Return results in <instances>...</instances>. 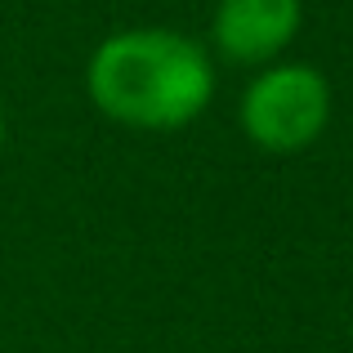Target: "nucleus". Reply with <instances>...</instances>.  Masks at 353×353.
<instances>
[{"label":"nucleus","instance_id":"f257e3e1","mask_svg":"<svg viewBox=\"0 0 353 353\" xmlns=\"http://www.w3.org/2000/svg\"><path fill=\"white\" fill-rule=\"evenodd\" d=\"M85 94L130 130H183L215 99V63L201 41L174 27H125L94 45Z\"/></svg>","mask_w":353,"mask_h":353},{"label":"nucleus","instance_id":"f03ea898","mask_svg":"<svg viewBox=\"0 0 353 353\" xmlns=\"http://www.w3.org/2000/svg\"><path fill=\"white\" fill-rule=\"evenodd\" d=\"M331 121V81L313 63H268L250 77L237 103V125L259 152L295 157L322 139Z\"/></svg>","mask_w":353,"mask_h":353},{"label":"nucleus","instance_id":"7ed1b4c3","mask_svg":"<svg viewBox=\"0 0 353 353\" xmlns=\"http://www.w3.org/2000/svg\"><path fill=\"white\" fill-rule=\"evenodd\" d=\"M304 0H215L210 45L224 63L268 68L300 36Z\"/></svg>","mask_w":353,"mask_h":353},{"label":"nucleus","instance_id":"20e7f679","mask_svg":"<svg viewBox=\"0 0 353 353\" xmlns=\"http://www.w3.org/2000/svg\"><path fill=\"white\" fill-rule=\"evenodd\" d=\"M0 148H5V112H0Z\"/></svg>","mask_w":353,"mask_h":353}]
</instances>
